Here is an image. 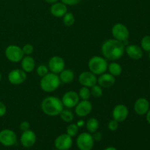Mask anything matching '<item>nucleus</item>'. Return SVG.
Returning a JSON list of instances; mask_svg holds the SVG:
<instances>
[{
	"mask_svg": "<svg viewBox=\"0 0 150 150\" xmlns=\"http://www.w3.org/2000/svg\"><path fill=\"white\" fill-rule=\"evenodd\" d=\"M104 57L108 60H117L121 58L125 52V44L117 40L110 39L105 41L101 47Z\"/></svg>",
	"mask_w": 150,
	"mask_h": 150,
	"instance_id": "1",
	"label": "nucleus"
},
{
	"mask_svg": "<svg viewBox=\"0 0 150 150\" xmlns=\"http://www.w3.org/2000/svg\"><path fill=\"white\" fill-rule=\"evenodd\" d=\"M42 111L48 116L59 115L63 110V103L61 100L55 96L47 97L41 103Z\"/></svg>",
	"mask_w": 150,
	"mask_h": 150,
	"instance_id": "2",
	"label": "nucleus"
},
{
	"mask_svg": "<svg viewBox=\"0 0 150 150\" xmlns=\"http://www.w3.org/2000/svg\"><path fill=\"white\" fill-rule=\"evenodd\" d=\"M61 81L59 77L55 73H47L42 77L40 81V87L46 92H51L55 91L59 86Z\"/></svg>",
	"mask_w": 150,
	"mask_h": 150,
	"instance_id": "3",
	"label": "nucleus"
},
{
	"mask_svg": "<svg viewBox=\"0 0 150 150\" xmlns=\"http://www.w3.org/2000/svg\"><path fill=\"white\" fill-rule=\"evenodd\" d=\"M90 72L95 75H101L108 69V63L103 57L95 56L92 57L88 63Z\"/></svg>",
	"mask_w": 150,
	"mask_h": 150,
	"instance_id": "4",
	"label": "nucleus"
},
{
	"mask_svg": "<svg viewBox=\"0 0 150 150\" xmlns=\"http://www.w3.org/2000/svg\"><path fill=\"white\" fill-rule=\"evenodd\" d=\"M5 56L8 60L13 62H18L23 58L24 54L22 48L16 45H10L5 50Z\"/></svg>",
	"mask_w": 150,
	"mask_h": 150,
	"instance_id": "5",
	"label": "nucleus"
},
{
	"mask_svg": "<svg viewBox=\"0 0 150 150\" xmlns=\"http://www.w3.org/2000/svg\"><path fill=\"white\" fill-rule=\"evenodd\" d=\"M94 139L89 133H82L78 136L76 144L80 150H92L94 146Z\"/></svg>",
	"mask_w": 150,
	"mask_h": 150,
	"instance_id": "6",
	"label": "nucleus"
},
{
	"mask_svg": "<svg viewBox=\"0 0 150 150\" xmlns=\"http://www.w3.org/2000/svg\"><path fill=\"white\" fill-rule=\"evenodd\" d=\"M112 35L114 39L121 42H125L129 38V31L127 26L122 23H117L112 27Z\"/></svg>",
	"mask_w": 150,
	"mask_h": 150,
	"instance_id": "7",
	"label": "nucleus"
},
{
	"mask_svg": "<svg viewBox=\"0 0 150 150\" xmlns=\"http://www.w3.org/2000/svg\"><path fill=\"white\" fill-rule=\"evenodd\" d=\"M17 142L16 134L11 130L5 129L0 132V143L5 146H11Z\"/></svg>",
	"mask_w": 150,
	"mask_h": 150,
	"instance_id": "8",
	"label": "nucleus"
},
{
	"mask_svg": "<svg viewBox=\"0 0 150 150\" xmlns=\"http://www.w3.org/2000/svg\"><path fill=\"white\" fill-rule=\"evenodd\" d=\"M54 146L59 150H68L73 146V139L69 135L62 134L56 139Z\"/></svg>",
	"mask_w": 150,
	"mask_h": 150,
	"instance_id": "9",
	"label": "nucleus"
},
{
	"mask_svg": "<svg viewBox=\"0 0 150 150\" xmlns=\"http://www.w3.org/2000/svg\"><path fill=\"white\" fill-rule=\"evenodd\" d=\"M65 67V63L64 59L59 56H55L50 59L48 62V69L51 73L58 74L60 73Z\"/></svg>",
	"mask_w": 150,
	"mask_h": 150,
	"instance_id": "10",
	"label": "nucleus"
},
{
	"mask_svg": "<svg viewBox=\"0 0 150 150\" xmlns=\"http://www.w3.org/2000/svg\"><path fill=\"white\" fill-rule=\"evenodd\" d=\"M79 96L77 92L74 91H69L66 92L62 97V102L63 105L69 108H74L79 102Z\"/></svg>",
	"mask_w": 150,
	"mask_h": 150,
	"instance_id": "11",
	"label": "nucleus"
},
{
	"mask_svg": "<svg viewBox=\"0 0 150 150\" xmlns=\"http://www.w3.org/2000/svg\"><path fill=\"white\" fill-rule=\"evenodd\" d=\"M79 81L82 86L86 87H92L98 82L96 76L92 72H83L79 76Z\"/></svg>",
	"mask_w": 150,
	"mask_h": 150,
	"instance_id": "12",
	"label": "nucleus"
},
{
	"mask_svg": "<svg viewBox=\"0 0 150 150\" xmlns=\"http://www.w3.org/2000/svg\"><path fill=\"white\" fill-rule=\"evenodd\" d=\"M26 79V72L23 70L16 69L8 74V80L12 84L18 85L23 83Z\"/></svg>",
	"mask_w": 150,
	"mask_h": 150,
	"instance_id": "13",
	"label": "nucleus"
},
{
	"mask_svg": "<svg viewBox=\"0 0 150 150\" xmlns=\"http://www.w3.org/2000/svg\"><path fill=\"white\" fill-rule=\"evenodd\" d=\"M128 108L123 104H119L114 107L113 110V118L118 122H122L127 119L128 116Z\"/></svg>",
	"mask_w": 150,
	"mask_h": 150,
	"instance_id": "14",
	"label": "nucleus"
},
{
	"mask_svg": "<svg viewBox=\"0 0 150 150\" xmlns=\"http://www.w3.org/2000/svg\"><path fill=\"white\" fill-rule=\"evenodd\" d=\"M36 135L35 132L32 130H27L26 131H23L21 136V143L22 146L26 148L32 147L36 142Z\"/></svg>",
	"mask_w": 150,
	"mask_h": 150,
	"instance_id": "15",
	"label": "nucleus"
},
{
	"mask_svg": "<svg viewBox=\"0 0 150 150\" xmlns=\"http://www.w3.org/2000/svg\"><path fill=\"white\" fill-rule=\"evenodd\" d=\"M92 109V105L88 100H83L76 105V114L78 117H83L87 116Z\"/></svg>",
	"mask_w": 150,
	"mask_h": 150,
	"instance_id": "16",
	"label": "nucleus"
},
{
	"mask_svg": "<svg viewBox=\"0 0 150 150\" xmlns=\"http://www.w3.org/2000/svg\"><path fill=\"white\" fill-rule=\"evenodd\" d=\"M149 108V103L145 98H139L136 101L134 110L139 115H144L147 113Z\"/></svg>",
	"mask_w": 150,
	"mask_h": 150,
	"instance_id": "17",
	"label": "nucleus"
},
{
	"mask_svg": "<svg viewBox=\"0 0 150 150\" xmlns=\"http://www.w3.org/2000/svg\"><path fill=\"white\" fill-rule=\"evenodd\" d=\"M98 82L101 87L109 88L115 83V78L110 73H103L98 78Z\"/></svg>",
	"mask_w": 150,
	"mask_h": 150,
	"instance_id": "18",
	"label": "nucleus"
},
{
	"mask_svg": "<svg viewBox=\"0 0 150 150\" xmlns=\"http://www.w3.org/2000/svg\"><path fill=\"white\" fill-rule=\"evenodd\" d=\"M67 6L62 2H55L51 7V13L54 17H63L67 13Z\"/></svg>",
	"mask_w": 150,
	"mask_h": 150,
	"instance_id": "19",
	"label": "nucleus"
},
{
	"mask_svg": "<svg viewBox=\"0 0 150 150\" xmlns=\"http://www.w3.org/2000/svg\"><path fill=\"white\" fill-rule=\"evenodd\" d=\"M125 51L127 55L133 59H139L143 56L142 49L136 45H129Z\"/></svg>",
	"mask_w": 150,
	"mask_h": 150,
	"instance_id": "20",
	"label": "nucleus"
},
{
	"mask_svg": "<svg viewBox=\"0 0 150 150\" xmlns=\"http://www.w3.org/2000/svg\"><path fill=\"white\" fill-rule=\"evenodd\" d=\"M22 70L26 73H30L35 69V62L34 59L30 56L27 55L26 57H23L21 60Z\"/></svg>",
	"mask_w": 150,
	"mask_h": 150,
	"instance_id": "21",
	"label": "nucleus"
},
{
	"mask_svg": "<svg viewBox=\"0 0 150 150\" xmlns=\"http://www.w3.org/2000/svg\"><path fill=\"white\" fill-rule=\"evenodd\" d=\"M59 77L60 81L63 83H71L74 79V73L70 69H66V70H63L60 73V76Z\"/></svg>",
	"mask_w": 150,
	"mask_h": 150,
	"instance_id": "22",
	"label": "nucleus"
},
{
	"mask_svg": "<svg viewBox=\"0 0 150 150\" xmlns=\"http://www.w3.org/2000/svg\"><path fill=\"white\" fill-rule=\"evenodd\" d=\"M86 129L90 133H94L99 127V122L95 118H90L86 122Z\"/></svg>",
	"mask_w": 150,
	"mask_h": 150,
	"instance_id": "23",
	"label": "nucleus"
},
{
	"mask_svg": "<svg viewBox=\"0 0 150 150\" xmlns=\"http://www.w3.org/2000/svg\"><path fill=\"white\" fill-rule=\"evenodd\" d=\"M108 68L110 72V74L114 76V77L120 76L122 73V68L121 65L116 62L110 63L109 65H108Z\"/></svg>",
	"mask_w": 150,
	"mask_h": 150,
	"instance_id": "24",
	"label": "nucleus"
},
{
	"mask_svg": "<svg viewBox=\"0 0 150 150\" xmlns=\"http://www.w3.org/2000/svg\"><path fill=\"white\" fill-rule=\"evenodd\" d=\"M59 116L62 120L64 122H71L73 120V118H74L72 111H69V110L63 109L59 114Z\"/></svg>",
	"mask_w": 150,
	"mask_h": 150,
	"instance_id": "25",
	"label": "nucleus"
},
{
	"mask_svg": "<svg viewBox=\"0 0 150 150\" xmlns=\"http://www.w3.org/2000/svg\"><path fill=\"white\" fill-rule=\"evenodd\" d=\"M63 23L64 25L67 26H70L74 24L75 23V17L73 13H67L63 16Z\"/></svg>",
	"mask_w": 150,
	"mask_h": 150,
	"instance_id": "26",
	"label": "nucleus"
},
{
	"mask_svg": "<svg viewBox=\"0 0 150 150\" xmlns=\"http://www.w3.org/2000/svg\"><path fill=\"white\" fill-rule=\"evenodd\" d=\"M90 90L86 86H83V87H81L79 89V96L82 100H89V98H90Z\"/></svg>",
	"mask_w": 150,
	"mask_h": 150,
	"instance_id": "27",
	"label": "nucleus"
},
{
	"mask_svg": "<svg viewBox=\"0 0 150 150\" xmlns=\"http://www.w3.org/2000/svg\"><path fill=\"white\" fill-rule=\"evenodd\" d=\"M79 133V127L76 124H70L67 127V134L71 137H74Z\"/></svg>",
	"mask_w": 150,
	"mask_h": 150,
	"instance_id": "28",
	"label": "nucleus"
},
{
	"mask_svg": "<svg viewBox=\"0 0 150 150\" xmlns=\"http://www.w3.org/2000/svg\"><path fill=\"white\" fill-rule=\"evenodd\" d=\"M92 89H91V95H92L95 98H100V97L102 96L103 95V89L101 88L100 86H98V85L95 84L94 86H92Z\"/></svg>",
	"mask_w": 150,
	"mask_h": 150,
	"instance_id": "29",
	"label": "nucleus"
},
{
	"mask_svg": "<svg viewBox=\"0 0 150 150\" xmlns=\"http://www.w3.org/2000/svg\"><path fill=\"white\" fill-rule=\"evenodd\" d=\"M141 45H142V48L144 51H146V52H149L150 51V36L144 37L143 39L142 40L141 42Z\"/></svg>",
	"mask_w": 150,
	"mask_h": 150,
	"instance_id": "30",
	"label": "nucleus"
},
{
	"mask_svg": "<svg viewBox=\"0 0 150 150\" xmlns=\"http://www.w3.org/2000/svg\"><path fill=\"white\" fill-rule=\"evenodd\" d=\"M37 73H38V76H40V77H43V76H45L47 73H48V67L45 65H43V64L40 65L39 67H38V69H37Z\"/></svg>",
	"mask_w": 150,
	"mask_h": 150,
	"instance_id": "31",
	"label": "nucleus"
},
{
	"mask_svg": "<svg viewBox=\"0 0 150 150\" xmlns=\"http://www.w3.org/2000/svg\"><path fill=\"white\" fill-rule=\"evenodd\" d=\"M23 50V54H26V55H30L31 54H32L34 51V47L33 45H31V44H26L22 48Z\"/></svg>",
	"mask_w": 150,
	"mask_h": 150,
	"instance_id": "32",
	"label": "nucleus"
},
{
	"mask_svg": "<svg viewBox=\"0 0 150 150\" xmlns=\"http://www.w3.org/2000/svg\"><path fill=\"white\" fill-rule=\"evenodd\" d=\"M118 127H119L118 122H117L114 120H111L108 124V129H109L110 130H111V131H115V130H117V129H118Z\"/></svg>",
	"mask_w": 150,
	"mask_h": 150,
	"instance_id": "33",
	"label": "nucleus"
},
{
	"mask_svg": "<svg viewBox=\"0 0 150 150\" xmlns=\"http://www.w3.org/2000/svg\"><path fill=\"white\" fill-rule=\"evenodd\" d=\"M62 2L64 3L66 5H76V4H79L81 0H61Z\"/></svg>",
	"mask_w": 150,
	"mask_h": 150,
	"instance_id": "34",
	"label": "nucleus"
},
{
	"mask_svg": "<svg viewBox=\"0 0 150 150\" xmlns=\"http://www.w3.org/2000/svg\"><path fill=\"white\" fill-rule=\"evenodd\" d=\"M92 138H93L94 141L95 142H100L103 139V134L100 132H95L92 135Z\"/></svg>",
	"mask_w": 150,
	"mask_h": 150,
	"instance_id": "35",
	"label": "nucleus"
},
{
	"mask_svg": "<svg viewBox=\"0 0 150 150\" xmlns=\"http://www.w3.org/2000/svg\"><path fill=\"white\" fill-rule=\"evenodd\" d=\"M29 127H30V125H29V123L26 121L22 122L20 125V129L21 130H22L23 132L26 131V130H29Z\"/></svg>",
	"mask_w": 150,
	"mask_h": 150,
	"instance_id": "36",
	"label": "nucleus"
},
{
	"mask_svg": "<svg viewBox=\"0 0 150 150\" xmlns=\"http://www.w3.org/2000/svg\"><path fill=\"white\" fill-rule=\"evenodd\" d=\"M6 111L7 109H6L5 105L0 101V117H3L6 114Z\"/></svg>",
	"mask_w": 150,
	"mask_h": 150,
	"instance_id": "37",
	"label": "nucleus"
},
{
	"mask_svg": "<svg viewBox=\"0 0 150 150\" xmlns=\"http://www.w3.org/2000/svg\"><path fill=\"white\" fill-rule=\"evenodd\" d=\"M77 126L79 127H83V125H85V122H84V121H83V120H79V121H78V122H77Z\"/></svg>",
	"mask_w": 150,
	"mask_h": 150,
	"instance_id": "38",
	"label": "nucleus"
},
{
	"mask_svg": "<svg viewBox=\"0 0 150 150\" xmlns=\"http://www.w3.org/2000/svg\"><path fill=\"white\" fill-rule=\"evenodd\" d=\"M146 114H146V120H147L148 122L150 124V110H149V111H147Z\"/></svg>",
	"mask_w": 150,
	"mask_h": 150,
	"instance_id": "39",
	"label": "nucleus"
},
{
	"mask_svg": "<svg viewBox=\"0 0 150 150\" xmlns=\"http://www.w3.org/2000/svg\"><path fill=\"white\" fill-rule=\"evenodd\" d=\"M104 150H117V149H116L115 147H114V146H108V147L105 148Z\"/></svg>",
	"mask_w": 150,
	"mask_h": 150,
	"instance_id": "40",
	"label": "nucleus"
},
{
	"mask_svg": "<svg viewBox=\"0 0 150 150\" xmlns=\"http://www.w3.org/2000/svg\"><path fill=\"white\" fill-rule=\"evenodd\" d=\"M57 0H45V1H47L48 3H50V4H54V3L57 2Z\"/></svg>",
	"mask_w": 150,
	"mask_h": 150,
	"instance_id": "41",
	"label": "nucleus"
},
{
	"mask_svg": "<svg viewBox=\"0 0 150 150\" xmlns=\"http://www.w3.org/2000/svg\"><path fill=\"white\" fill-rule=\"evenodd\" d=\"M1 73H0V81H1Z\"/></svg>",
	"mask_w": 150,
	"mask_h": 150,
	"instance_id": "42",
	"label": "nucleus"
},
{
	"mask_svg": "<svg viewBox=\"0 0 150 150\" xmlns=\"http://www.w3.org/2000/svg\"><path fill=\"white\" fill-rule=\"evenodd\" d=\"M149 60H150V51H149Z\"/></svg>",
	"mask_w": 150,
	"mask_h": 150,
	"instance_id": "43",
	"label": "nucleus"
},
{
	"mask_svg": "<svg viewBox=\"0 0 150 150\" xmlns=\"http://www.w3.org/2000/svg\"><path fill=\"white\" fill-rule=\"evenodd\" d=\"M53 150H59V149H53Z\"/></svg>",
	"mask_w": 150,
	"mask_h": 150,
	"instance_id": "44",
	"label": "nucleus"
},
{
	"mask_svg": "<svg viewBox=\"0 0 150 150\" xmlns=\"http://www.w3.org/2000/svg\"><path fill=\"white\" fill-rule=\"evenodd\" d=\"M149 87H150V84H149Z\"/></svg>",
	"mask_w": 150,
	"mask_h": 150,
	"instance_id": "45",
	"label": "nucleus"
}]
</instances>
